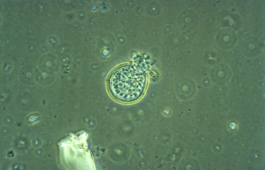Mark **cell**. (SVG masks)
Returning <instances> with one entry per match:
<instances>
[{"mask_svg":"<svg viewBox=\"0 0 265 170\" xmlns=\"http://www.w3.org/2000/svg\"><path fill=\"white\" fill-rule=\"evenodd\" d=\"M145 82V76L141 70L132 66H126L119 68L112 75L109 88L117 98L130 102L139 97Z\"/></svg>","mask_w":265,"mask_h":170,"instance_id":"cell-1","label":"cell"}]
</instances>
